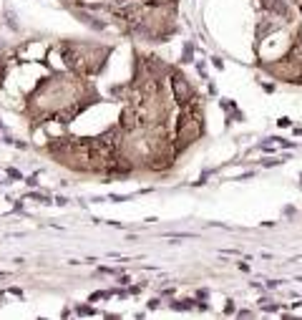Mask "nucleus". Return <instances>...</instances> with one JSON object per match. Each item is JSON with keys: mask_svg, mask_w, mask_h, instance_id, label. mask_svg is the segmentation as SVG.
I'll list each match as a JSON object with an SVG mask.
<instances>
[{"mask_svg": "<svg viewBox=\"0 0 302 320\" xmlns=\"http://www.w3.org/2000/svg\"><path fill=\"white\" fill-rule=\"evenodd\" d=\"M169 79H171V91H174V101L179 103V106H184L189 98H192L197 91L192 88V83L186 81V76L181 74L179 68H171L169 71Z\"/></svg>", "mask_w": 302, "mask_h": 320, "instance_id": "1", "label": "nucleus"}]
</instances>
